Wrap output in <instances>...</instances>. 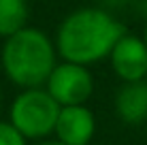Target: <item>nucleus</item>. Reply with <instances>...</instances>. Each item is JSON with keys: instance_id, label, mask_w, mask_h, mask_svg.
<instances>
[{"instance_id": "f257e3e1", "label": "nucleus", "mask_w": 147, "mask_h": 145, "mask_svg": "<svg viewBox=\"0 0 147 145\" xmlns=\"http://www.w3.org/2000/svg\"><path fill=\"white\" fill-rule=\"evenodd\" d=\"M126 28L105 9H77L62 19L55 32V49L64 62L96 64L109 58Z\"/></svg>"}, {"instance_id": "f03ea898", "label": "nucleus", "mask_w": 147, "mask_h": 145, "mask_svg": "<svg viewBox=\"0 0 147 145\" xmlns=\"http://www.w3.org/2000/svg\"><path fill=\"white\" fill-rule=\"evenodd\" d=\"M58 49L55 43L43 30L26 26L15 32L13 36L4 38L2 45V71L15 86L45 88L49 75L55 68Z\"/></svg>"}, {"instance_id": "7ed1b4c3", "label": "nucleus", "mask_w": 147, "mask_h": 145, "mask_svg": "<svg viewBox=\"0 0 147 145\" xmlns=\"http://www.w3.org/2000/svg\"><path fill=\"white\" fill-rule=\"evenodd\" d=\"M60 105L51 98V94L45 88H30L22 90L15 96L9 109V122L15 130L22 132V137L32 141H43L49 134H53L55 122H58Z\"/></svg>"}, {"instance_id": "20e7f679", "label": "nucleus", "mask_w": 147, "mask_h": 145, "mask_svg": "<svg viewBox=\"0 0 147 145\" xmlns=\"http://www.w3.org/2000/svg\"><path fill=\"white\" fill-rule=\"evenodd\" d=\"M45 90L51 94V98L60 107H75L85 105L92 96L94 79L88 66L75 62H62L55 64V68L49 75Z\"/></svg>"}, {"instance_id": "39448f33", "label": "nucleus", "mask_w": 147, "mask_h": 145, "mask_svg": "<svg viewBox=\"0 0 147 145\" xmlns=\"http://www.w3.org/2000/svg\"><path fill=\"white\" fill-rule=\"evenodd\" d=\"M111 68L124 83L143 81L147 75V43L143 36L126 32L109 56Z\"/></svg>"}, {"instance_id": "423d86ee", "label": "nucleus", "mask_w": 147, "mask_h": 145, "mask_svg": "<svg viewBox=\"0 0 147 145\" xmlns=\"http://www.w3.org/2000/svg\"><path fill=\"white\" fill-rule=\"evenodd\" d=\"M96 132V117L85 105L60 107L53 134L64 145H90Z\"/></svg>"}, {"instance_id": "0eeeda50", "label": "nucleus", "mask_w": 147, "mask_h": 145, "mask_svg": "<svg viewBox=\"0 0 147 145\" xmlns=\"http://www.w3.org/2000/svg\"><path fill=\"white\" fill-rule=\"evenodd\" d=\"M115 113L124 124H147V83L128 81L115 94Z\"/></svg>"}, {"instance_id": "6e6552de", "label": "nucleus", "mask_w": 147, "mask_h": 145, "mask_svg": "<svg viewBox=\"0 0 147 145\" xmlns=\"http://www.w3.org/2000/svg\"><path fill=\"white\" fill-rule=\"evenodd\" d=\"M28 0H0V36L9 38L28 26Z\"/></svg>"}, {"instance_id": "1a4fd4ad", "label": "nucleus", "mask_w": 147, "mask_h": 145, "mask_svg": "<svg viewBox=\"0 0 147 145\" xmlns=\"http://www.w3.org/2000/svg\"><path fill=\"white\" fill-rule=\"evenodd\" d=\"M0 145H26V139L11 122H0Z\"/></svg>"}, {"instance_id": "9d476101", "label": "nucleus", "mask_w": 147, "mask_h": 145, "mask_svg": "<svg viewBox=\"0 0 147 145\" xmlns=\"http://www.w3.org/2000/svg\"><path fill=\"white\" fill-rule=\"evenodd\" d=\"M34 145H64V143H60V141H38Z\"/></svg>"}, {"instance_id": "9b49d317", "label": "nucleus", "mask_w": 147, "mask_h": 145, "mask_svg": "<svg viewBox=\"0 0 147 145\" xmlns=\"http://www.w3.org/2000/svg\"><path fill=\"white\" fill-rule=\"evenodd\" d=\"M143 38H145V43H147V26H145V32H143Z\"/></svg>"}, {"instance_id": "f8f14e48", "label": "nucleus", "mask_w": 147, "mask_h": 145, "mask_svg": "<svg viewBox=\"0 0 147 145\" xmlns=\"http://www.w3.org/2000/svg\"><path fill=\"white\" fill-rule=\"evenodd\" d=\"M143 81H145V83H147V75H145V79H143Z\"/></svg>"}]
</instances>
